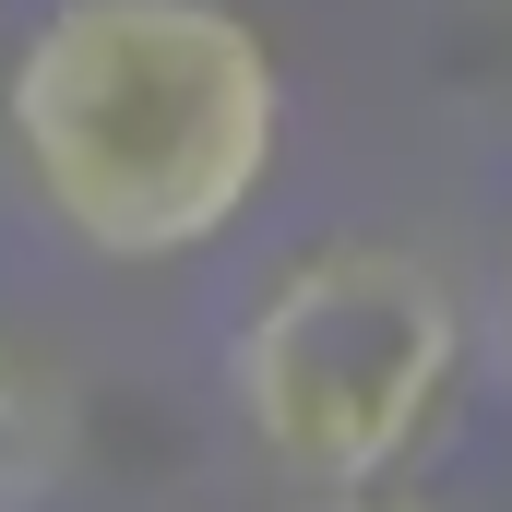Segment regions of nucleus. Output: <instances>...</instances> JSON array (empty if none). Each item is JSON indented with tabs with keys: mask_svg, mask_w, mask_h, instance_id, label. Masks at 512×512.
<instances>
[{
	"mask_svg": "<svg viewBox=\"0 0 512 512\" xmlns=\"http://www.w3.org/2000/svg\"><path fill=\"white\" fill-rule=\"evenodd\" d=\"M36 203L108 262L227 239L274 179L286 84L227 0H60L0 84Z\"/></svg>",
	"mask_w": 512,
	"mask_h": 512,
	"instance_id": "f257e3e1",
	"label": "nucleus"
},
{
	"mask_svg": "<svg viewBox=\"0 0 512 512\" xmlns=\"http://www.w3.org/2000/svg\"><path fill=\"white\" fill-rule=\"evenodd\" d=\"M453 370H465L453 274L382 239L286 262L227 334V393L251 441L310 489H382L453 405Z\"/></svg>",
	"mask_w": 512,
	"mask_h": 512,
	"instance_id": "f03ea898",
	"label": "nucleus"
},
{
	"mask_svg": "<svg viewBox=\"0 0 512 512\" xmlns=\"http://www.w3.org/2000/svg\"><path fill=\"white\" fill-rule=\"evenodd\" d=\"M60 477V429H48V382L0 346V501H36Z\"/></svg>",
	"mask_w": 512,
	"mask_h": 512,
	"instance_id": "7ed1b4c3",
	"label": "nucleus"
},
{
	"mask_svg": "<svg viewBox=\"0 0 512 512\" xmlns=\"http://www.w3.org/2000/svg\"><path fill=\"white\" fill-rule=\"evenodd\" d=\"M310 512H429V501H393V489H322Z\"/></svg>",
	"mask_w": 512,
	"mask_h": 512,
	"instance_id": "20e7f679",
	"label": "nucleus"
},
{
	"mask_svg": "<svg viewBox=\"0 0 512 512\" xmlns=\"http://www.w3.org/2000/svg\"><path fill=\"white\" fill-rule=\"evenodd\" d=\"M501 370H512V262H501Z\"/></svg>",
	"mask_w": 512,
	"mask_h": 512,
	"instance_id": "39448f33",
	"label": "nucleus"
}]
</instances>
